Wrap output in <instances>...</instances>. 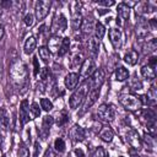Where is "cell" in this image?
Returning a JSON list of instances; mask_svg holds the SVG:
<instances>
[{
  "label": "cell",
  "mask_w": 157,
  "mask_h": 157,
  "mask_svg": "<svg viewBox=\"0 0 157 157\" xmlns=\"http://www.w3.org/2000/svg\"><path fill=\"white\" fill-rule=\"evenodd\" d=\"M90 90H91L90 81H88V80H85V81L78 86V88H76L75 92L71 94V97H70V99H69V107H70L71 109L78 108V107L82 104V102L85 101V98H86L87 93L90 92Z\"/></svg>",
  "instance_id": "cell-1"
},
{
  "label": "cell",
  "mask_w": 157,
  "mask_h": 157,
  "mask_svg": "<svg viewBox=\"0 0 157 157\" xmlns=\"http://www.w3.org/2000/svg\"><path fill=\"white\" fill-rule=\"evenodd\" d=\"M120 104L129 112H136V110H140L142 104H141V101L137 96L132 94V93H120L119 97H118Z\"/></svg>",
  "instance_id": "cell-2"
},
{
  "label": "cell",
  "mask_w": 157,
  "mask_h": 157,
  "mask_svg": "<svg viewBox=\"0 0 157 157\" xmlns=\"http://www.w3.org/2000/svg\"><path fill=\"white\" fill-rule=\"evenodd\" d=\"M11 77L15 83L21 85L23 81H26L27 77V70H26V65L23 63H15L11 66Z\"/></svg>",
  "instance_id": "cell-3"
},
{
  "label": "cell",
  "mask_w": 157,
  "mask_h": 157,
  "mask_svg": "<svg viewBox=\"0 0 157 157\" xmlns=\"http://www.w3.org/2000/svg\"><path fill=\"white\" fill-rule=\"evenodd\" d=\"M97 117L105 123L113 121L115 118V108L112 104H101L97 110Z\"/></svg>",
  "instance_id": "cell-4"
},
{
  "label": "cell",
  "mask_w": 157,
  "mask_h": 157,
  "mask_svg": "<svg viewBox=\"0 0 157 157\" xmlns=\"http://www.w3.org/2000/svg\"><path fill=\"white\" fill-rule=\"evenodd\" d=\"M97 69H96V64H94V60L93 59H85L83 61H82V64H81V66H80V74H78V76H81V77H83V78H86L87 80V77L90 78L91 76H92V74L96 71Z\"/></svg>",
  "instance_id": "cell-5"
},
{
  "label": "cell",
  "mask_w": 157,
  "mask_h": 157,
  "mask_svg": "<svg viewBox=\"0 0 157 157\" xmlns=\"http://www.w3.org/2000/svg\"><path fill=\"white\" fill-rule=\"evenodd\" d=\"M67 27V21H66V17L63 15V13H56L54 16V20H53V23H52V31L54 34L58 36V33L60 32H64Z\"/></svg>",
  "instance_id": "cell-6"
},
{
  "label": "cell",
  "mask_w": 157,
  "mask_h": 157,
  "mask_svg": "<svg viewBox=\"0 0 157 157\" xmlns=\"http://www.w3.org/2000/svg\"><path fill=\"white\" fill-rule=\"evenodd\" d=\"M104 78H105V72H104V70H103V69L96 70V71L92 74V76L88 78L91 90H92V88H98V90H99L101 86H102L103 82H104Z\"/></svg>",
  "instance_id": "cell-7"
},
{
  "label": "cell",
  "mask_w": 157,
  "mask_h": 157,
  "mask_svg": "<svg viewBox=\"0 0 157 157\" xmlns=\"http://www.w3.org/2000/svg\"><path fill=\"white\" fill-rule=\"evenodd\" d=\"M50 5H52V2H50V1H37V2H36L34 13H36L37 20L42 21V20H44V18H45V16H47V15H48V12H49Z\"/></svg>",
  "instance_id": "cell-8"
},
{
  "label": "cell",
  "mask_w": 157,
  "mask_h": 157,
  "mask_svg": "<svg viewBox=\"0 0 157 157\" xmlns=\"http://www.w3.org/2000/svg\"><path fill=\"white\" fill-rule=\"evenodd\" d=\"M98 97H99V90L98 88H92V90H90V92L87 93V96H86V102H85V104H83V107H82V110H81V115L82 114H85L94 103H96V101L98 99Z\"/></svg>",
  "instance_id": "cell-9"
},
{
  "label": "cell",
  "mask_w": 157,
  "mask_h": 157,
  "mask_svg": "<svg viewBox=\"0 0 157 157\" xmlns=\"http://www.w3.org/2000/svg\"><path fill=\"white\" fill-rule=\"evenodd\" d=\"M126 141L129 142V145L131 146V148L134 150H140L142 147V141H141V137L139 135V132L134 129H130L128 132H126Z\"/></svg>",
  "instance_id": "cell-10"
},
{
  "label": "cell",
  "mask_w": 157,
  "mask_h": 157,
  "mask_svg": "<svg viewBox=\"0 0 157 157\" xmlns=\"http://www.w3.org/2000/svg\"><path fill=\"white\" fill-rule=\"evenodd\" d=\"M148 29H150L148 21H146L145 18H140L136 22V26H135V34L139 39H144V38L147 37V34L150 32Z\"/></svg>",
  "instance_id": "cell-11"
},
{
  "label": "cell",
  "mask_w": 157,
  "mask_h": 157,
  "mask_svg": "<svg viewBox=\"0 0 157 157\" xmlns=\"http://www.w3.org/2000/svg\"><path fill=\"white\" fill-rule=\"evenodd\" d=\"M108 34H109V39H110V43L114 47V49H119L121 47V43H123L120 29L119 28H110Z\"/></svg>",
  "instance_id": "cell-12"
},
{
  "label": "cell",
  "mask_w": 157,
  "mask_h": 157,
  "mask_svg": "<svg viewBox=\"0 0 157 157\" xmlns=\"http://www.w3.org/2000/svg\"><path fill=\"white\" fill-rule=\"evenodd\" d=\"M18 119L21 125H25L29 121V107H28V102L25 99L21 102L20 104V112H18Z\"/></svg>",
  "instance_id": "cell-13"
},
{
  "label": "cell",
  "mask_w": 157,
  "mask_h": 157,
  "mask_svg": "<svg viewBox=\"0 0 157 157\" xmlns=\"http://www.w3.org/2000/svg\"><path fill=\"white\" fill-rule=\"evenodd\" d=\"M117 12H118V18H119V21H117V23L121 25L123 21H125V20L129 18L130 7H129V5H128L126 2H120V4H118Z\"/></svg>",
  "instance_id": "cell-14"
},
{
  "label": "cell",
  "mask_w": 157,
  "mask_h": 157,
  "mask_svg": "<svg viewBox=\"0 0 157 157\" xmlns=\"http://www.w3.org/2000/svg\"><path fill=\"white\" fill-rule=\"evenodd\" d=\"M54 123V118L50 117V115H45L43 118V123H42V128H40V137L43 140H45L49 135V131H50V128Z\"/></svg>",
  "instance_id": "cell-15"
},
{
  "label": "cell",
  "mask_w": 157,
  "mask_h": 157,
  "mask_svg": "<svg viewBox=\"0 0 157 157\" xmlns=\"http://www.w3.org/2000/svg\"><path fill=\"white\" fill-rule=\"evenodd\" d=\"M78 74H76V72H70V74H67L66 76H65V80H64V83H65V87L67 88V90H70V91H72V90H75L76 88V86H77V83H78Z\"/></svg>",
  "instance_id": "cell-16"
},
{
  "label": "cell",
  "mask_w": 157,
  "mask_h": 157,
  "mask_svg": "<svg viewBox=\"0 0 157 157\" xmlns=\"http://www.w3.org/2000/svg\"><path fill=\"white\" fill-rule=\"evenodd\" d=\"M70 136L75 141H83L86 137V130L80 125H74L70 130Z\"/></svg>",
  "instance_id": "cell-17"
},
{
  "label": "cell",
  "mask_w": 157,
  "mask_h": 157,
  "mask_svg": "<svg viewBox=\"0 0 157 157\" xmlns=\"http://www.w3.org/2000/svg\"><path fill=\"white\" fill-rule=\"evenodd\" d=\"M99 39H97L96 37H92L90 38L88 40V53L91 55V59H94L98 56V53H99Z\"/></svg>",
  "instance_id": "cell-18"
},
{
  "label": "cell",
  "mask_w": 157,
  "mask_h": 157,
  "mask_svg": "<svg viewBox=\"0 0 157 157\" xmlns=\"http://www.w3.org/2000/svg\"><path fill=\"white\" fill-rule=\"evenodd\" d=\"M152 11H155V7L151 6V4H150V2H146V1H145V2H139V4L136 5V10H135L136 15H139V16L150 13V12H152Z\"/></svg>",
  "instance_id": "cell-19"
},
{
  "label": "cell",
  "mask_w": 157,
  "mask_h": 157,
  "mask_svg": "<svg viewBox=\"0 0 157 157\" xmlns=\"http://www.w3.org/2000/svg\"><path fill=\"white\" fill-rule=\"evenodd\" d=\"M99 137L104 142H110L114 137V131L109 126H103L99 129Z\"/></svg>",
  "instance_id": "cell-20"
},
{
  "label": "cell",
  "mask_w": 157,
  "mask_h": 157,
  "mask_svg": "<svg viewBox=\"0 0 157 157\" xmlns=\"http://www.w3.org/2000/svg\"><path fill=\"white\" fill-rule=\"evenodd\" d=\"M141 75L147 80H153L156 77V66H152L150 64L144 65L141 67Z\"/></svg>",
  "instance_id": "cell-21"
},
{
  "label": "cell",
  "mask_w": 157,
  "mask_h": 157,
  "mask_svg": "<svg viewBox=\"0 0 157 157\" xmlns=\"http://www.w3.org/2000/svg\"><path fill=\"white\" fill-rule=\"evenodd\" d=\"M10 126V115L7 110L2 107L0 108V128L1 130H7Z\"/></svg>",
  "instance_id": "cell-22"
},
{
  "label": "cell",
  "mask_w": 157,
  "mask_h": 157,
  "mask_svg": "<svg viewBox=\"0 0 157 157\" xmlns=\"http://www.w3.org/2000/svg\"><path fill=\"white\" fill-rule=\"evenodd\" d=\"M61 40L63 39L59 36H56V34H54L52 38H49V40H48V49H49V52L58 53V50H59V48L61 45Z\"/></svg>",
  "instance_id": "cell-23"
},
{
  "label": "cell",
  "mask_w": 157,
  "mask_h": 157,
  "mask_svg": "<svg viewBox=\"0 0 157 157\" xmlns=\"http://www.w3.org/2000/svg\"><path fill=\"white\" fill-rule=\"evenodd\" d=\"M137 60H139V54H137V52L134 50V49L128 50V52L125 53V55H124V61H125L128 65H135V64L137 63Z\"/></svg>",
  "instance_id": "cell-24"
},
{
  "label": "cell",
  "mask_w": 157,
  "mask_h": 157,
  "mask_svg": "<svg viewBox=\"0 0 157 157\" xmlns=\"http://www.w3.org/2000/svg\"><path fill=\"white\" fill-rule=\"evenodd\" d=\"M36 45H37L36 38H34V37H28V38L26 39V42H25V45H23V52H25V54H27V55L32 54V53L34 52V49H36Z\"/></svg>",
  "instance_id": "cell-25"
},
{
  "label": "cell",
  "mask_w": 157,
  "mask_h": 157,
  "mask_svg": "<svg viewBox=\"0 0 157 157\" xmlns=\"http://www.w3.org/2000/svg\"><path fill=\"white\" fill-rule=\"evenodd\" d=\"M157 49V39L152 38L150 40H147L144 45H142V52L144 54H151Z\"/></svg>",
  "instance_id": "cell-26"
},
{
  "label": "cell",
  "mask_w": 157,
  "mask_h": 157,
  "mask_svg": "<svg viewBox=\"0 0 157 157\" xmlns=\"http://www.w3.org/2000/svg\"><path fill=\"white\" fill-rule=\"evenodd\" d=\"M128 78H129V71H128V69H125L124 66L117 67V70H115V80L123 82V81H125Z\"/></svg>",
  "instance_id": "cell-27"
},
{
  "label": "cell",
  "mask_w": 157,
  "mask_h": 157,
  "mask_svg": "<svg viewBox=\"0 0 157 157\" xmlns=\"http://www.w3.org/2000/svg\"><path fill=\"white\" fill-rule=\"evenodd\" d=\"M69 48H70V38L69 37H65V38H63L61 45H60V48H59V50H58L56 54L59 56H64L69 52Z\"/></svg>",
  "instance_id": "cell-28"
},
{
  "label": "cell",
  "mask_w": 157,
  "mask_h": 157,
  "mask_svg": "<svg viewBox=\"0 0 157 157\" xmlns=\"http://www.w3.org/2000/svg\"><path fill=\"white\" fill-rule=\"evenodd\" d=\"M80 28L82 29L83 34H90L93 31V21H92V18L82 20V25H81Z\"/></svg>",
  "instance_id": "cell-29"
},
{
  "label": "cell",
  "mask_w": 157,
  "mask_h": 157,
  "mask_svg": "<svg viewBox=\"0 0 157 157\" xmlns=\"http://www.w3.org/2000/svg\"><path fill=\"white\" fill-rule=\"evenodd\" d=\"M55 117H56V124H58V126H63V125H65L69 121V115H67V113L65 110L58 112Z\"/></svg>",
  "instance_id": "cell-30"
},
{
  "label": "cell",
  "mask_w": 157,
  "mask_h": 157,
  "mask_svg": "<svg viewBox=\"0 0 157 157\" xmlns=\"http://www.w3.org/2000/svg\"><path fill=\"white\" fill-rule=\"evenodd\" d=\"M129 87H130L132 91H139V90L142 88V82H141V80L135 75L134 77L130 78V81H129Z\"/></svg>",
  "instance_id": "cell-31"
},
{
  "label": "cell",
  "mask_w": 157,
  "mask_h": 157,
  "mask_svg": "<svg viewBox=\"0 0 157 157\" xmlns=\"http://www.w3.org/2000/svg\"><path fill=\"white\" fill-rule=\"evenodd\" d=\"M155 136H152V135H150V134H147V132H145V135H144V139L141 140L142 141V144H145L146 146H147V148L148 150H153V147H155Z\"/></svg>",
  "instance_id": "cell-32"
},
{
  "label": "cell",
  "mask_w": 157,
  "mask_h": 157,
  "mask_svg": "<svg viewBox=\"0 0 157 157\" xmlns=\"http://www.w3.org/2000/svg\"><path fill=\"white\" fill-rule=\"evenodd\" d=\"M81 25H82V16H81V13L80 12H77V13H74L72 15V20H71V27H72V29H78L80 27H81Z\"/></svg>",
  "instance_id": "cell-33"
},
{
  "label": "cell",
  "mask_w": 157,
  "mask_h": 157,
  "mask_svg": "<svg viewBox=\"0 0 157 157\" xmlns=\"http://www.w3.org/2000/svg\"><path fill=\"white\" fill-rule=\"evenodd\" d=\"M94 37L97 38V39H102L103 37H104V34H105V28H104V26L101 23V22H97L96 25H94Z\"/></svg>",
  "instance_id": "cell-34"
},
{
  "label": "cell",
  "mask_w": 157,
  "mask_h": 157,
  "mask_svg": "<svg viewBox=\"0 0 157 157\" xmlns=\"http://www.w3.org/2000/svg\"><path fill=\"white\" fill-rule=\"evenodd\" d=\"M38 53H39V58L44 61V63H48L49 61V58H50V52L47 47H40L38 49Z\"/></svg>",
  "instance_id": "cell-35"
},
{
  "label": "cell",
  "mask_w": 157,
  "mask_h": 157,
  "mask_svg": "<svg viewBox=\"0 0 157 157\" xmlns=\"http://www.w3.org/2000/svg\"><path fill=\"white\" fill-rule=\"evenodd\" d=\"M65 141L61 139V137H58L55 141H54V148H55V151H58V152H64L65 151Z\"/></svg>",
  "instance_id": "cell-36"
},
{
  "label": "cell",
  "mask_w": 157,
  "mask_h": 157,
  "mask_svg": "<svg viewBox=\"0 0 157 157\" xmlns=\"http://www.w3.org/2000/svg\"><path fill=\"white\" fill-rule=\"evenodd\" d=\"M29 113H31L32 118H38V117L40 115V108H39V105H38L36 102H33V103L31 104Z\"/></svg>",
  "instance_id": "cell-37"
},
{
  "label": "cell",
  "mask_w": 157,
  "mask_h": 157,
  "mask_svg": "<svg viewBox=\"0 0 157 157\" xmlns=\"http://www.w3.org/2000/svg\"><path fill=\"white\" fill-rule=\"evenodd\" d=\"M40 108L45 112H49V110L53 109V103L48 98H42L40 99Z\"/></svg>",
  "instance_id": "cell-38"
},
{
  "label": "cell",
  "mask_w": 157,
  "mask_h": 157,
  "mask_svg": "<svg viewBox=\"0 0 157 157\" xmlns=\"http://www.w3.org/2000/svg\"><path fill=\"white\" fill-rule=\"evenodd\" d=\"M82 55L81 54H75L74 56H72V59H71V67H78V66H81V64H82Z\"/></svg>",
  "instance_id": "cell-39"
},
{
  "label": "cell",
  "mask_w": 157,
  "mask_h": 157,
  "mask_svg": "<svg viewBox=\"0 0 157 157\" xmlns=\"http://www.w3.org/2000/svg\"><path fill=\"white\" fill-rule=\"evenodd\" d=\"M18 157H29V151L25 145H21L18 148Z\"/></svg>",
  "instance_id": "cell-40"
},
{
  "label": "cell",
  "mask_w": 157,
  "mask_h": 157,
  "mask_svg": "<svg viewBox=\"0 0 157 157\" xmlns=\"http://www.w3.org/2000/svg\"><path fill=\"white\" fill-rule=\"evenodd\" d=\"M23 22H25V25H26L27 27H31V26L33 25V22H34L33 15H32V13H27V15L25 16V18H23Z\"/></svg>",
  "instance_id": "cell-41"
},
{
  "label": "cell",
  "mask_w": 157,
  "mask_h": 157,
  "mask_svg": "<svg viewBox=\"0 0 157 157\" xmlns=\"http://www.w3.org/2000/svg\"><path fill=\"white\" fill-rule=\"evenodd\" d=\"M48 76H49V69L48 67H42L39 70V77H40V80L42 81H45L48 78Z\"/></svg>",
  "instance_id": "cell-42"
},
{
  "label": "cell",
  "mask_w": 157,
  "mask_h": 157,
  "mask_svg": "<svg viewBox=\"0 0 157 157\" xmlns=\"http://www.w3.org/2000/svg\"><path fill=\"white\" fill-rule=\"evenodd\" d=\"M92 157H105V152L103 147H97L92 153Z\"/></svg>",
  "instance_id": "cell-43"
},
{
  "label": "cell",
  "mask_w": 157,
  "mask_h": 157,
  "mask_svg": "<svg viewBox=\"0 0 157 157\" xmlns=\"http://www.w3.org/2000/svg\"><path fill=\"white\" fill-rule=\"evenodd\" d=\"M98 5H103V6H112V5H114L115 2L113 1V0H109V1H107V0H101V1H96Z\"/></svg>",
  "instance_id": "cell-44"
},
{
  "label": "cell",
  "mask_w": 157,
  "mask_h": 157,
  "mask_svg": "<svg viewBox=\"0 0 157 157\" xmlns=\"http://www.w3.org/2000/svg\"><path fill=\"white\" fill-rule=\"evenodd\" d=\"M33 66H34V71H33V74H34V76H37L38 72H39V70H40L39 65H38V60H37V58H33Z\"/></svg>",
  "instance_id": "cell-45"
},
{
  "label": "cell",
  "mask_w": 157,
  "mask_h": 157,
  "mask_svg": "<svg viewBox=\"0 0 157 157\" xmlns=\"http://www.w3.org/2000/svg\"><path fill=\"white\" fill-rule=\"evenodd\" d=\"M39 151H40V145H39V142L37 141V142L34 144V153H33V157H38Z\"/></svg>",
  "instance_id": "cell-46"
},
{
  "label": "cell",
  "mask_w": 157,
  "mask_h": 157,
  "mask_svg": "<svg viewBox=\"0 0 157 157\" xmlns=\"http://www.w3.org/2000/svg\"><path fill=\"white\" fill-rule=\"evenodd\" d=\"M0 146L1 147L5 146V130L0 131Z\"/></svg>",
  "instance_id": "cell-47"
},
{
  "label": "cell",
  "mask_w": 157,
  "mask_h": 157,
  "mask_svg": "<svg viewBox=\"0 0 157 157\" xmlns=\"http://www.w3.org/2000/svg\"><path fill=\"white\" fill-rule=\"evenodd\" d=\"M43 157H55V153L52 148H48L45 152H44V156Z\"/></svg>",
  "instance_id": "cell-48"
},
{
  "label": "cell",
  "mask_w": 157,
  "mask_h": 157,
  "mask_svg": "<svg viewBox=\"0 0 157 157\" xmlns=\"http://www.w3.org/2000/svg\"><path fill=\"white\" fill-rule=\"evenodd\" d=\"M37 87H38V91L43 93V92L45 91V90H44V88H45V83H44V81H40V82L37 85Z\"/></svg>",
  "instance_id": "cell-49"
},
{
  "label": "cell",
  "mask_w": 157,
  "mask_h": 157,
  "mask_svg": "<svg viewBox=\"0 0 157 157\" xmlns=\"http://www.w3.org/2000/svg\"><path fill=\"white\" fill-rule=\"evenodd\" d=\"M129 153L131 157H140V155L137 153V150H134V148H130L129 150Z\"/></svg>",
  "instance_id": "cell-50"
},
{
  "label": "cell",
  "mask_w": 157,
  "mask_h": 157,
  "mask_svg": "<svg viewBox=\"0 0 157 157\" xmlns=\"http://www.w3.org/2000/svg\"><path fill=\"white\" fill-rule=\"evenodd\" d=\"M4 32H5V29H4V23L0 21V40H1V38L4 37Z\"/></svg>",
  "instance_id": "cell-51"
},
{
  "label": "cell",
  "mask_w": 157,
  "mask_h": 157,
  "mask_svg": "<svg viewBox=\"0 0 157 157\" xmlns=\"http://www.w3.org/2000/svg\"><path fill=\"white\" fill-rule=\"evenodd\" d=\"M75 153H76L78 157H85V155H83L82 150H80V148H76V150H75Z\"/></svg>",
  "instance_id": "cell-52"
},
{
  "label": "cell",
  "mask_w": 157,
  "mask_h": 157,
  "mask_svg": "<svg viewBox=\"0 0 157 157\" xmlns=\"http://www.w3.org/2000/svg\"><path fill=\"white\" fill-rule=\"evenodd\" d=\"M2 1H0V15H1V12H2Z\"/></svg>",
  "instance_id": "cell-53"
},
{
  "label": "cell",
  "mask_w": 157,
  "mask_h": 157,
  "mask_svg": "<svg viewBox=\"0 0 157 157\" xmlns=\"http://www.w3.org/2000/svg\"><path fill=\"white\" fill-rule=\"evenodd\" d=\"M120 157H123V156H120Z\"/></svg>",
  "instance_id": "cell-54"
},
{
  "label": "cell",
  "mask_w": 157,
  "mask_h": 157,
  "mask_svg": "<svg viewBox=\"0 0 157 157\" xmlns=\"http://www.w3.org/2000/svg\"><path fill=\"white\" fill-rule=\"evenodd\" d=\"M69 157H70V156H69Z\"/></svg>",
  "instance_id": "cell-55"
}]
</instances>
